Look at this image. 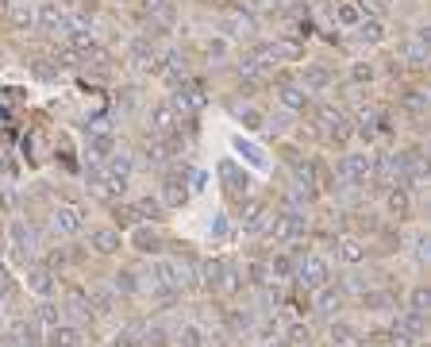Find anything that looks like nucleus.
<instances>
[{"mask_svg":"<svg viewBox=\"0 0 431 347\" xmlns=\"http://www.w3.org/2000/svg\"><path fill=\"white\" fill-rule=\"evenodd\" d=\"M181 286H185V270H181V262H174V259H155V262H150V294L174 301V297L181 294Z\"/></svg>","mask_w":431,"mask_h":347,"instance_id":"obj_1","label":"nucleus"},{"mask_svg":"<svg viewBox=\"0 0 431 347\" xmlns=\"http://www.w3.org/2000/svg\"><path fill=\"white\" fill-rule=\"evenodd\" d=\"M170 105H174L177 116H197V112H204V105H208V93L200 81H181V86H174V93H170Z\"/></svg>","mask_w":431,"mask_h":347,"instance_id":"obj_2","label":"nucleus"},{"mask_svg":"<svg viewBox=\"0 0 431 347\" xmlns=\"http://www.w3.org/2000/svg\"><path fill=\"white\" fill-rule=\"evenodd\" d=\"M266 232H270L274 243H296V239H304V232H308V217L289 209V212H281V217H274Z\"/></svg>","mask_w":431,"mask_h":347,"instance_id":"obj_3","label":"nucleus"},{"mask_svg":"<svg viewBox=\"0 0 431 347\" xmlns=\"http://www.w3.org/2000/svg\"><path fill=\"white\" fill-rule=\"evenodd\" d=\"M296 282H301L304 289H320V286H328V278H331V266H328V259L323 255H304L301 262H296Z\"/></svg>","mask_w":431,"mask_h":347,"instance_id":"obj_4","label":"nucleus"},{"mask_svg":"<svg viewBox=\"0 0 431 347\" xmlns=\"http://www.w3.org/2000/svg\"><path fill=\"white\" fill-rule=\"evenodd\" d=\"M235 262L232 259H208L204 262V289L212 294H224V289H235Z\"/></svg>","mask_w":431,"mask_h":347,"instance_id":"obj_5","label":"nucleus"},{"mask_svg":"<svg viewBox=\"0 0 431 347\" xmlns=\"http://www.w3.org/2000/svg\"><path fill=\"white\" fill-rule=\"evenodd\" d=\"M316 120H320V128H323V135L335 139V143H347V135H350V120H347V112H339V108H331V105H320L316 108Z\"/></svg>","mask_w":431,"mask_h":347,"instance_id":"obj_6","label":"nucleus"},{"mask_svg":"<svg viewBox=\"0 0 431 347\" xmlns=\"http://www.w3.org/2000/svg\"><path fill=\"white\" fill-rule=\"evenodd\" d=\"M35 27L46 35H66V27H70V12H66L62 4H54V0H46L43 8H35Z\"/></svg>","mask_w":431,"mask_h":347,"instance_id":"obj_7","label":"nucleus"},{"mask_svg":"<svg viewBox=\"0 0 431 347\" xmlns=\"http://www.w3.org/2000/svg\"><path fill=\"white\" fill-rule=\"evenodd\" d=\"M116 151V135H112L108 128H97L89 131V143H85V158H89V166H104Z\"/></svg>","mask_w":431,"mask_h":347,"instance_id":"obj_8","label":"nucleus"},{"mask_svg":"<svg viewBox=\"0 0 431 347\" xmlns=\"http://www.w3.org/2000/svg\"><path fill=\"white\" fill-rule=\"evenodd\" d=\"M339 174L347 177L350 185H366L370 177H373V155H366V151H362V155H347L339 162Z\"/></svg>","mask_w":431,"mask_h":347,"instance_id":"obj_9","label":"nucleus"},{"mask_svg":"<svg viewBox=\"0 0 431 347\" xmlns=\"http://www.w3.org/2000/svg\"><path fill=\"white\" fill-rule=\"evenodd\" d=\"M181 124V116L174 112V105L170 100H162V105H155L147 112V128H150V135H174Z\"/></svg>","mask_w":431,"mask_h":347,"instance_id":"obj_10","label":"nucleus"},{"mask_svg":"<svg viewBox=\"0 0 431 347\" xmlns=\"http://www.w3.org/2000/svg\"><path fill=\"white\" fill-rule=\"evenodd\" d=\"M51 228L58 232V236H78V232L85 228V212L78 209V204H58L51 217Z\"/></svg>","mask_w":431,"mask_h":347,"instance_id":"obj_11","label":"nucleus"},{"mask_svg":"<svg viewBox=\"0 0 431 347\" xmlns=\"http://www.w3.org/2000/svg\"><path fill=\"white\" fill-rule=\"evenodd\" d=\"M270 204L266 201H246L243 204V232L246 236H262L266 228H270Z\"/></svg>","mask_w":431,"mask_h":347,"instance_id":"obj_12","label":"nucleus"},{"mask_svg":"<svg viewBox=\"0 0 431 347\" xmlns=\"http://www.w3.org/2000/svg\"><path fill=\"white\" fill-rule=\"evenodd\" d=\"M393 340H397L400 347L420 343V340H424V316H412V313L397 316V321H393Z\"/></svg>","mask_w":431,"mask_h":347,"instance_id":"obj_13","label":"nucleus"},{"mask_svg":"<svg viewBox=\"0 0 431 347\" xmlns=\"http://www.w3.org/2000/svg\"><path fill=\"white\" fill-rule=\"evenodd\" d=\"M277 100H281L289 112H304V108H312V93L301 86V81H281L277 86Z\"/></svg>","mask_w":431,"mask_h":347,"instance_id":"obj_14","label":"nucleus"},{"mask_svg":"<svg viewBox=\"0 0 431 347\" xmlns=\"http://www.w3.org/2000/svg\"><path fill=\"white\" fill-rule=\"evenodd\" d=\"M62 309L73 316V321H93V316H97V313H93L89 294H85L81 286H70V289H66V301H62Z\"/></svg>","mask_w":431,"mask_h":347,"instance_id":"obj_15","label":"nucleus"},{"mask_svg":"<svg viewBox=\"0 0 431 347\" xmlns=\"http://www.w3.org/2000/svg\"><path fill=\"white\" fill-rule=\"evenodd\" d=\"M185 73H189V58L181 51H170L166 58H158V78H166L170 86H181Z\"/></svg>","mask_w":431,"mask_h":347,"instance_id":"obj_16","label":"nucleus"},{"mask_svg":"<svg viewBox=\"0 0 431 347\" xmlns=\"http://www.w3.org/2000/svg\"><path fill=\"white\" fill-rule=\"evenodd\" d=\"M189 185H185V177H177V174H166V182H162V197L158 201L166 204V209H181V204L189 201Z\"/></svg>","mask_w":431,"mask_h":347,"instance_id":"obj_17","label":"nucleus"},{"mask_svg":"<svg viewBox=\"0 0 431 347\" xmlns=\"http://www.w3.org/2000/svg\"><path fill=\"white\" fill-rule=\"evenodd\" d=\"M128 58H131V66H135V70L158 73V51H155V43H150V39H135V43H131Z\"/></svg>","mask_w":431,"mask_h":347,"instance_id":"obj_18","label":"nucleus"},{"mask_svg":"<svg viewBox=\"0 0 431 347\" xmlns=\"http://www.w3.org/2000/svg\"><path fill=\"white\" fill-rule=\"evenodd\" d=\"M46 347H85V336L78 324H54L46 328Z\"/></svg>","mask_w":431,"mask_h":347,"instance_id":"obj_19","label":"nucleus"},{"mask_svg":"<svg viewBox=\"0 0 431 347\" xmlns=\"http://www.w3.org/2000/svg\"><path fill=\"white\" fill-rule=\"evenodd\" d=\"M296 262H301L296 251H281V255H274L270 262H266V274H270L274 282H285V278L296 274Z\"/></svg>","mask_w":431,"mask_h":347,"instance_id":"obj_20","label":"nucleus"},{"mask_svg":"<svg viewBox=\"0 0 431 347\" xmlns=\"http://www.w3.org/2000/svg\"><path fill=\"white\" fill-rule=\"evenodd\" d=\"M89 243H93V251H97V255H116V251L123 247V236L116 228H97L89 236Z\"/></svg>","mask_w":431,"mask_h":347,"instance_id":"obj_21","label":"nucleus"},{"mask_svg":"<svg viewBox=\"0 0 431 347\" xmlns=\"http://www.w3.org/2000/svg\"><path fill=\"white\" fill-rule=\"evenodd\" d=\"M385 209H389V217H397V220H408V212H412V193L405 190V185H397V190H389V193H385Z\"/></svg>","mask_w":431,"mask_h":347,"instance_id":"obj_22","label":"nucleus"},{"mask_svg":"<svg viewBox=\"0 0 431 347\" xmlns=\"http://www.w3.org/2000/svg\"><path fill=\"white\" fill-rule=\"evenodd\" d=\"M301 86L308 93H328L331 89V73L323 70V66H304V70H301Z\"/></svg>","mask_w":431,"mask_h":347,"instance_id":"obj_23","label":"nucleus"},{"mask_svg":"<svg viewBox=\"0 0 431 347\" xmlns=\"http://www.w3.org/2000/svg\"><path fill=\"white\" fill-rule=\"evenodd\" d=\"M354 31H358L362 43H385V20L381 16H362Z\"/></svg>","mask_w":431,"mask_h":347,"instance_id":"obj_24","label":"nucleus"},{"mask_svg":"<svg viewBox=\"0 0 431 347\" xmlns=\"http://www.w3.org/2000/svg\"><path fill=\"white\" fill-rule=\"evenodd\" d=\"M8 20H12L16 31H31V27H35V4H27V0H12Z\"/></svg>","mask_w":431,"mask_h":347,"instance_id":"obj_25","label":"nucleus"},{"mask_svg":"<svg viewBox=\"0 0 431 347\" xmlns=\"http://www.w3.org/2000/svg\"><path fill=\"white\" fill-rule=\"evenodd\" d=\"M12 247H16V255H20V259H27L35 251V232L27 228L24 220H12Z\"/></svg>","mask_w":431,"mask_h":347,"instance_id":"obj_26","label":"nucleus"},{"mask_svg":"<svg viewBox=\"0 0 431 347\" xmlns=\"http://www.w3.org/2000/svg\"><path fill=\"white\" fill-rule=\"evenodd\" d=\"M27 286H31L39 297H51V294H54V274H51L46 266H35L31 274H27Z\"/></svg>","mask_w":431,"mask_h":347,"instance_id":"obj_27","label":"nucleus"},{"mask_svg":"<svg viewBox=\"0 0 431 347\" xmlns=\"http://www.w3.org/2000/svg\"><path fill=\"white\" fill-rule=\"evenodd\" d=\"M35 321H39L43 328H54V324H62V305H54L51 297H43V301L35 305Z\"/></svg>","mask_w":431,"mask_h":347,"instance_id":"obj_28","label":"nucleus"},{"mask_svg":"<svg viewBox=\"0 0 431 347\" xmlns=\"http://www.w3.org/2000/svg\"><path fill=\"white\" fill-rule=\"evenodd\" d=\"M174 343L177 347H204V328L200 324H181L174 332Z\"/></svg>","mask_w":431,"mask_h":347,"instance_id":"obj_29","label":"nucleus"},{"mask_svg":"<svg viewBox=\"0 0 431 347\" xmlns=\"http://www.w3.org/2000/svg\"><path fill=\"white\" fill-rule=\"evenodd\" d=\"M339 305H343V294L339 289H331V286H320L316 289V309H320V313H339Z\"/></svg>","mask_w":431,"mask_h":347,"instance_id":"obj_30","label":"nucleus"},{"mask_svg":"<svg viewBox=\"0 0 431 347\" xmlns=\"http://www.w3.org/2000/svg\"><path fill=\"white\" fill-rule=\"evenodd\" d=\"M331 16H335V24H343V27H358V20H362L354 0H339V4L331 8Z\"/></svg>","mask_w":431,"mask_h":347,"instance_id":"obj_31","label":"nucleus"},{"mask_svg":"<svg viewBox=\"0 0 431 347\" xmlns=\"http://www.w3.org/2000/svg\"><path fill=\"white\" fill-rule=\"evenodd\" d=\"M219 174L227 177V193H232V197H239V201H243V197L251 193V182H246V177H239L232 162H224V166H219Z\"/></svg>","mask_w":431,"mask_h":347,"instance_id":"obj_32","label":"nucleus"},{"mask_svg":"<svg viewBox=\"0 0 431 347\" xmlns=\"http://www.w3.org/2000/svg\"><path fill=\"white\" fill-rule=\"evenodd\" d=\"M354 131H358L366 143H373V139H378V108H362L358 112V128Z\"/></svg>","mask_w":431,"mask_h":347,"instance_id":"obj_33","label":"nucleus"},{"mask_svg":"<svg viewBox=\"0 0 431 347\" xmlns=\"http://www.w3.org/2000/svg\"><path fill=\"white\" fill-rule=\"evenodd\" d=\"M89 301H93V313L108 316V313H116V289H93Z\"/></svg>","mask_w":431,"mask_h":347,"instance_id":"obj_34","label":"nucleus"},{"mask_svg":"<svg viewBox=\"0 0 431 347\" xmlns=\"http://www.w3.org/2000/svg\"><path fill=\"white\" fill-rule=\"evenodd\" d=\"M354 328L347 324V321H331V328H328V340H331V347H347V343H354Z\"/></svg>","mask_w":431,"mask_h":347,"instance_id":"obj_35","label":"nucleus"},{"mask_svg":"<svg viewBox=\"0 0 431 347\" xmlns=\"http://www.w3.org/2000/svg\"><path fill=\"white\" fill-rule=\"evenodd\" d=\"M427 309H431L427 286H416V289L408 294V313H412V316H427Z\"/></svg>","mask_w":431,"mask_h":347,"instance_id":"obj_36","label":"nucleus"},{"mask_svg":"<svg viewBox=\"0 0 431 347\" xmlns=\"http://www.w3.org/2000/svg\"><path fill=\"white\" fill-rule=\"evenodd\" d=\"M339 259H343V262H362V259H366V247H362V239H354V236L339 239Z\"/></svg>","mask_w":431,"mask_h":347,"instance_id":"obj_37","label":"nucleus"},{"mask_svg":"<svg viewBox=\"0 0 431 347\" xmlns=\"http://www.w3.org/2000/svg\"><path fill=\"white\" fill-rule=\"evenodd\" d=\"M224 31L232 35V39H239V35L254 31V20H251V16H243V12H235V16H227V20H224Z\"/></svg>","mask_w":431,"mask_h":347,"instance_id":"obj_38","label":"nucleus"},{"mask_svg":"<svg viewBox=\"0 0 431 347\" xmlns=\"http://www.w3.org/2000/svg\"><path fill=\"white\" fill-rule=\"evenodd\" d=\"M405 108L412 112V116H424L427 112V93L424 89H408L405 93Z\"/></svg>","mask_w":431,"mask_h":347,"instance_id":"obj_39","label":"nucleus"},{"mask_svg":"<svg viewBox=\"0 0 431 347\" xmlns=\"http://www.w3.org/2000/svg\"><path fill=\"white\" fill-rule=\"evenodd\" d=\"M285 343L289 347H308L312 343V328L308 324H293L289 332H285Z\"/></svg>","mask_w":431,"mask_h":347,"instance_id":"obj_40","label":"nucleus"},{"mask_svg":"<svg viewBox=\"0 0 431 347\" xmlns=\"http://www.w3.org/2000/svg\"><path fill=\"white\" fill-rule=\"evenodd\" d=\"M235 151H239V155H243V158H246V162H254V166H258V170H262V166H266V155H262V151H258V147H254V143H243V139H235Z\"/></svg>","mask_w":431,"mask_h":347,"instance_id":"obj_41","label":"nucleus"},{"mask_svg":"<svg viewBox=\"0 0 431 347\" xmlns=\"http://www.w3.org/2000/svg\"><path fill=\"white\" fill-rule=\"evenodd\" d=\"M112 289H116V294H139V278L131 274V270H120L116 282H112Z\"/></svg>","mask_w":431,"mask_h":347,"instance_id":"obj_42","label":"nucleus"},{"mask_svg":"<svg viewBox=\"0 0 431 347\" xmlns=\"http://www.w3.org/2000/svg\"><path fill=\"white\" fill-rule=\"evenodd\" d=\"M135 212H139V217H150V220H158V212H162V201H158V197H139V201H135Z\"/></svg>","mask_w":431,"mask_h":347,"instance_id":"obj_43","label":"nucleus"},{"mask_svg":"<svg viewBox=\"0 0 431 347\" xmlns=\"http://www.w3.org/2000/svg\"><path fill=\"white\" fill-rule=\"evenodd\" d=\"M362 305L373 309V313H385V309L393 305V297L389 294H362Z\"/></svg>","mask_w":431,"mask_h":347,"instance_id":"obj_44","label":"nucleus"},{"mask_svg":"<svg viewBox=\"0 0 431 347\" xmlns=\"http://www.w3.org/2000/svg\"><path fill=\"white\" fill-rule=\"evenodd\" d=\"M239 124L258 131V128H266V120H262V112H254V108H239Z\"/></svg>","mask_w":431,"mask_h":347,"instance_id":"obj_45","label":"nucleus"},{"mask_svg":"<svg viewBox=\"0 0 431 347\" xmlns=\"http://www.w3.org/2000/svg\"><path fill=\"white\" fill-rule=\"evenodd\" d=\"M354 4H358V12L362 16H385V0H354Z\"/></svg>","mask_w":431,"mask_h":347,"instance_id":"obj_46","label":"nucleus"},{"mask_svg":"<svg viewBox=\"0 0 431 347\" xmlns=\"http://www.w3.org/2000/svg\"><path fill=\"white\" fill-rule=\"evenodd\" d=\"M135 243H139V251H158L155 232H147V228H139V232H135Z\"/></svg>","mask_w":431,"mask_h":347,"instance_id":"obj_47","label":"nucleus"},{"mask_svg":"<svg viewBox=\"0 0 431 347\" xmlns=\"http://www.w3.org/2000/svg\"><path fill=\"white\" fill-rule=\"evenodd\" d=\"M204 51H208V58H224V54H227V39H208Z\"/></svg>","mask_w":431,"mask_h":347,"instance_id":"obj_48","label":"nucleus"},{"mask_svg":"<svg viewBox=\"0 0 431 347\" xmlns=\"http://www.w3.org/2000/svg\"><path fill=\"white\" fill-rule=\"evenodd\" d=\"M12 289H16L12 274H8V266H0V297H12Z\"/></svg>","mask_w":431,"mask_h":347,"instance_id":"obj_49","label":"nucleus"},{"mask_svg":"<svg viewBox=\"0 0 431 347\" xmlns=\"http://www.w3.org/2000/svg\"><path fill=\"white\" fill-rule=\"evenodd\" d=\"M350 78H354V81H370V78H373V66H370V62H358V66L350 70Z\"/></svg>","mask_w":431,"mask_h":347,"instance_id":"obj_50","label":"nucleus"},{"mask_svg":"<svg viewBox=\"0 0 431 347\" xmlns=\"http://www.w3.org/2000/svg\"><path fill=\"white\" fill-rule=\"evenodd\" d=\"M112 347H142V340H135V332H120L112 340Z\"/></svg>","mask_w":431,"mask_h":347,"instance_id":"obj_51","label":"nucleus"},{"mask_svg":"<svg viewBox=\"0 0 431 347\" xmlns=\"http://www.w3.org/2000/svg\"><path fill=\"white\" fill-rule=\"evenodd\" d=\"M212 236H216V239H227V217H216V224H212Z\"/></svg>","mask_w":431,"mask_h":347,"instance_id":"obj_52","label":"nucleus"},{"mask_svg":"<svg viewBox=\"0 0 431 347\" xmlns=\"http://www.w3.org/2000/svg\"><path fill=\"white\" fill-rule=\"evenodd\" d=\"M262 347H289L285 340H262Z\"/></svg>","mask_w":431,"mask_h":347,"instance_id":"obj_53","label":"nucleus"},{"mask_svg":"<svg viewBox=\"0 0 431 347\" xmlns=\"http://www.w3.org/2000/svg\"><path fill=\"white\" fill-rule=\"evenodd\" d=\"M8 4H12V0H8Z\"/></svg>","mask_w":431,"mask_h":347,"instance_id":"obj_54","label":"nucleus"}]
</instances>
